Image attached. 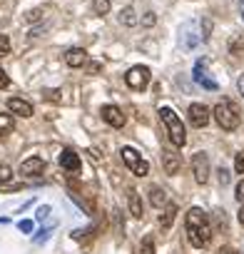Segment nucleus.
<instances>
[{"instance_id": "f257e3e1", "label": "nucleus", "mask_w": 244, "mask_h": 254, "mask_svg": "<svg viewBox=\"0 0 244 254\" xmlns=\"http://www.w3.org/2000/svg\"><path fill=\"white\" fill-rule=\"evenodd\" d=\"M184 227H187V237H189V244L202 249L209 244L212 239V227H209V219L204 214V209L199 207H192L184 217Z\"/></svg>"}, {"instance_id": "f03ea898", "label": "nucleus", "mask_w": 244, "mask_h": 254, "mask_svg": "<svg viewBox=\"0 0 244 254\" xmlns=\"http://www.w3.org/2000/svg\"><path fill=\"white\" fill-rule=\"evenodd\" d=\"M160 117L167 127V137L175 147H184L187 145V130H184V125L182 120L177 117V112L172 107H160Z\"/></svg>"}, {"instance_id": "7ed1b4c3", "label": "nucleus", "mask_w": 244, "mask_h": 254, "mask_svg": "<svg viewBox=\"0 0 244 254\" xmlns=\"http://www.w3.org/2000/svg\"><path fill=\"white\" fill-rule=\"evenodd\" d=\"M212 115H214L217 125L222 127V130H227V132L237 130L239 122H242V115H239V110H237V105H234L232 100H222V102H217L214 110H212Z\"/></svg>"}, {"instance_id": "20e7f679", "label": "nucleus", "mask_w": 244, "mask_h": 254, "mask_svg": "<svg viewBox=\"0 0 244 254\" xmlns=\"http://www.w3.org/2000/svg\"><path fill=\"white\" fill-rule=\"evenodd\" d=\"M120 155H122V162L127 165V170H130L132 175H137V177H147V175H150V162L142 160V155H140L135 147H130V145L122 147Z\"/></svg>"}, {"instance_id": "39448f33", "label": "nucleus", "mask_w": 244, "mask_h": 254, "mask_svg": "<svg viewBox=\"0 0 244 254\" xmlns=\"http://www.w3.org/2000/svg\"><path fill=\"white\" fill-rule=\"evenodd\" d=\"M192 175L199 185H207L209 182V175H212V165H209V157L207 152H194L192 155Z\"/></svg>"}, {"instance_id": "423d86ee", "label": "nucleus", "mask_w": 244, "mask_h": 254, "mask_svg": "<svg viewBox=\"0 0 244 254\" xmlns=\"http://www.w3.org/2000/svg\"><path fill=\"white\" fill-rule=\"evenodd\" d=\"M125 82L132 87V90H145L150 85V67L147 65H135L127 70L125 75Z\"/></svg>"}, {"instance_id": "0eeeda50", "label": "nucleus", "mask_w": 244, "mask_h": 254, "mask_svg": "<svg viewBox=\"0 0 244 254\" xmlns=\"http://www.w3.org/2000/svg\"><path fill=\"white\" fill-rule=\"evenodd\" d=\"M187 117H189V125L192 127H207L209 120H212L207 105H202V102H192L189 110H187Z\"/></svg>"}, {"instance_id": "6e6552de", "label": "nucleus", "mask_w": 244, "mask_h": 254, "mask_svg": "<svg viewBox=\"0 0 244 254\" xmlns=\"http://www.w3.org/2000/svg\"><path fill=\"white\" fill-rule=\"evenodd\" d=\"M100 115H102V120H105L110 127H115V130L125 127V122H127V117L122 115V110H120L117 105H105V107L100 110Z\"/></svg>"}, {"instance_id": "1a4fd4ad", "label": "nucleus", "mask_w": 244, "mask_h": 254, "mask_svg": "<svg viewBox=\"0 0 244 254\" xmlns=\"http://www.w3.org/2000/svg\"><path fill=\"white\" fill-rule=\"evenodd\" d=\"M192 77H194L197 85H202V87L209 90V92H214V90L219 87V85L209 77V72H207V63H204V60H197V63H194V72H192Z\"/></svg>"}, {"instance_id": "9d476101", "label": "nucleus", "mask_w": 244, "mask_h": 254, "mask_svg": "<svg viewBox=\"0 0 244 254\" xmlns=\"http://www.w3.org/2000/svg\"><path fill=\"white\" fill-rule=\"evenodd\" d=\"M43 170H45L43 157H28L20 165V175H25V177H38V175H43Z\"/></svg>"}, {"instance_id": "9b49d317", "label": "nucleus", "mask_w": 244, "mask_h": 254, "mask_svg": "<svg viewBox=\"0 0 244 254\" xmlns=\"http://www.w3.org/2000/svg\"><path fill=\"white\" fill-rule=\"evenodd\" d=\"M162 167H165L167 175H177L180 167H182V157L175 150H162Z\"/></svg>"}, {"instance_id": "f8f14e48", "label": "nucleus", "mask_w": 244, "mask_h": 254, "mask_svg": "<svg viewBox=\"0 0 244 254\" xmlns=\"http://www.w3.org/2000/svg\"><path fill=\"white\" fill-rule=\"evenodd\" d=\"M199 43H202V35L194 33V23H187V25L182 28V48H184V50H194Z\"/></svg>"}, {"instance_id": "ddd939ff", "label": "nucleus", "mask_w": 244, "mask_h": 254, "mask_svg": "<svg viewBox=\"0 0 244 254\" xmlns=\"http://www.w3.org/2000/svg\"><path fill=\"white\" fill-rule=\"evenodd\" d=\"M8 110L13 115H20V117H33V105L23 97H10L8 100Z\"/></svg>"}, {"instance_id": "4468645a", "label": "nucleus", "mask_w": 244, "mask_h": 254, "mask_svg": "<svg viewBox=\"0 0 244 254\" xmlns=\"http://www.w3.org/2000/svg\"><path fill=\"white\" fill-rule=\"evenodd\" d=\"M60 167L67 170V172H77L80 170V155L75 150H62L60 155Z\"/></svg>"}, {"instance_id": "2eb2a0df", "label": "nucleus", "mask_w": 244, "mask_h": 254, "mask_svg": "<svg viewBox=\"0 0 244 254\" xmlns=\"http://www.w3.org/2000/svg\"><path fill=\"white\" fill-rule=\"evenodd\" d=\"M65 63H67V67H82L87 63V53L82 48H70L65 53Z\"/></svg>"}, {"instance_id": "dca6fc26", "label": "nucleus", "mask_w": 244, "mask_h": 254, "mask_svg": "<svg viewBox=\"0 0 244 254\" xmlns=\"http://www.w3.org/2000/svg\"><path fill=\"white\" fill-rule=\"evenodd\" d=\"M120 23H122V25H127V28H135V25L140 23V18H137V13H135L132 5H127V8H122V10H120Z\"/></svg>"}, {"instance_id": "f3484780", "label": "nucleus", "mask_w": 244, "mask_h": 254, "mask_svg": "<svg viewBox=\"0 0 244 254\" xmlns=\"http://www.w3.org/2000/svg\"><path fill=\"white\" fill-rule=\"evenodd\" d=\"M130 214H132V217H137V219H142V217H145L142 199H140V194H137L135 190H130Z\"/></svg>"}, {"instance_id": "a211bd4d", "label": "nucleus", "mask_w": 244, "mask_h": 254, "mask_svg": "<svg viewBox=\"0 0 244 254\" xmlns=\"http://www.w3.org/2000/svg\"><path fill=\"white\" fill-rule=\"evenodd\" d=\"M175 217H177V204H167L165 212L160 214V227H162V229H170L172 222H175Z\"/></svg>"}, {"instance_id": "6ab92c4d", "label": "nucleus", "mask_w": 244, "mask_h": 254, "mask_svg": "<svg viewBox=\"0 0 244 254\" xmlns=\"http://www.w3.org/2000/svg\"><path fill=\"white\" fill-rule=\"evenodd\" d=\"M150 204L157 207V209H160L162 204H167V192H165L162 187H152V190H150Z\"/></svg>"}, {"instance_id": "aec40b11", "label": "nucleus", "mask_w": 244, "mask_h": 254, "mask_svg": "<svg viewBox=\"0 0 244 254\" xmlns=\"http://www.w3.org/2000/svg\"><path fill=\"white\" fill-rule=\"evenodd\" d=\"M15 127V120L13 115H5V112H0V135H8L10 130Z\"/></svg>"}, {"instance_id": "412c9836", "label": "nucleus", "mask_w": 244, "mask_h": 254, "mask_svg": "<svg viewBox=\"0 0 244 254\" xmlns=\"http://www.w3.org/2000/svg\"><path fill=\"white\" fill-rule=\"evenodd\" d=\"M110 0H92V13L95 15H107L110 13Z\"/></svg>"}, {"instance_id": "4be33fe9", "label": "nucleus", "mask_w": 244, "mask_h": 254, "mask_svg": "<svg viewBox=\"0 0 244 254\" xmlns=\"http://www.w3.org/2000/svg\"><path fill=\"white\" fill-rule=\"evenodd\" d=\"M140 254H155V239L152 237H145L140 242Z\"/></svg>"}, {"instance_id": "5701e85b", "label": "nucleus", "mask_w": 244, "mask_h": 254, "mask_svg": "<svg viewBox=\"0 0 244 254\" xmlns=\"http://www.w3.org/2000/svg\"><path fill=\"white\" fill-rule=\"evenodd\" d=\"M10 53V38L8 35H0V58H5Z\"/></svg>"}, {"instance_id": "b1692460", "label": "nucleus", "mask_w": 244, "mask_h": 254, "mask_svg": "<svg viewBox=\"0 0 244 254\" xmlns=\"http://www.w3.org/2000/svg\"><path fill=\"white\" fill-rule=\"evenodd\" d=\"M217 180H219V185H222V187H227V185H229V180H232V177H229V170L219 167V170H217Z\"/></svg>"}, {"instance_id": "393cba45", "label": "nucleus", "mask_w": 244, "mask_h": 254, "mask_svg": "<svg viewBox=\"0 0 244 254\" xmlns=\"http://www.w3.org/2000/svg\"><path fill=\"white\" fill-rule=\"evenodd\" d=\"M53 227H55V222H53L50 227H45L43 232H38V234H35V244H43V242H45V239L50 237V232H53Z\"/></svg>"}, {"instance_id": "a878e982", "label": "nucleus", "mask_w": 244, "mask_h": 254, "mask_svg": "<svg viewBox=\"0 0 244 254\" xmlns=\"http://www.w3.org/2000/svg\"><path fill=\"white\" fill-rule=\"evenodd\" d=\"M234 172H237V175H244V152H239V155L234 157Z\"/></svg>"}, {"instance_id": "bb28decb", "label": "nucleus", "mask_w": 244, "mask_h": 254, "mask_svg": "<svg viewBox=\"0 0 244 254\" xmlns=\"http://www.w3.org/2000/svg\"><path fill=\"white\" fill-rule=\"evenodd\" d=\"M13 177V170L8 167V165H3V162H0V182H8Z\"/></svg>"}, {"instance_id": "cd10ccee", "label": "nucleus", "mask_w": 244, "mask_h": 254, "mask_svg": "<svg viewBox=\"0 0 244 254\" xmlns=\"http://www.w3.org/2000/svg\"><path fill=\"white\" fill-rule=\"evenodd\" d=\"M50 212H53V209H50V204H43V207H38V214H35V217H38L40 222H45V219L50 217Z\"/></svg>"}, {"instance_id": "c85d7f7f", "label": "nucleus", "mask_w": 244, "mask_h": 254, "mask_svg": "<svg viewBox=\"0 0 244 254\" xmlns=\"http://www.w3.org/2000/svg\"><path fill=\"white\" fill-rule=\"evenodd\" d=\"M33 227H35V224H33V219H20V222H18V229H20V232H25V234H30V232H33Z\"/></svg>"}, {"instance_id": "c756f323", "label": "nucleus", "mask_w": 244, "mask_h": 254, "mask_svg": "<svg viewBox=\"0 0 244 254\" xmlns=\"http://www.w3.org/2000/svg\"><path fill=\"white\" fill-rule=\"evenodd\" d=\"M155 23H157V15H155L152 10H150V13H145V18H142V25H145V28H152Z\"/></svg>"}, {"instance_id": "7c9ffc66", "label": "nucleus", "mask_w": 244, "mask_h": 254, "mask_svg": "<svg viewBox=\"0 0 244 254\" xmlns=\"http://www.w3.org/2000/svg\"><path fill=\"white\" fill-rule=\"evenodd\" d=\"M212 33V20H202V40H207Z\"/></svg>"}, {"instance_id": "2f4dec72", "label": "nucleus", "mask_w": 244, "mask_h": 254, "mask_svg": "<svg viewBox=\"0 0 244 254\" xmlns=\"http://www.w3.org/2000/svg\"><path fill=\"white\" fill-rule=\"evenodd\" d=\"M8 85H10V77H8V72L3 67H0V90H5Z\"/></svg>"}, {"instance_id": "473e14b6", "label": "nucleus", "mask_w": 244, "mask_h": 254, "mask_svg": "<svg viewBox=\"0 0 244 254\" xmlns=\"http://www.w3.org/2000/svg\"><path fill=\"white\" fill-rule=\"evenodd\" d=\"M234 197H237V202H239V204L244 202V180L237 185V194H234Z\"/></svg>"}, {"instance_id": "72a5a7b5", "label": "nucleus", "mask_w": 244, "mask_h": 254, "mask_svg": "<svg viewBox=\"0 0 244 254\" xmlns=\"http://www.w3.org/2000/svg\"><path fill=\"white\" fill-rule=\"evenodd\" d=\"M40 18H43V10H40V8L28 13V20H30V23H35V20H40Z\"/></svg>"}, {"instance_id": "f704fd0d", "label": "nucleus", "mask_w": 244, "mask_h": 254, "mask_svg": "<svg viewBox=\"0 0 244 254\" xmlns=\"http://www.w3.org/2000/svg\"><path fill=\"white\" fill-rule=\"evenodd\" d=\"M237 87H239V92H242V97H244V72L237 77Z\"/></svg>"}, {"instance_id": "c9c22d12", "label": "nucleus", "mask_w": 244, "mask_h": 254, "mask_svg": "<svg viewBox=\"0 0 244 254\" xmlns=\"http://www.w3.org/2000/svg\"><path fill=\"white\" fill-rule=\"evenodd\" d=\"M219 254H239V252H237L234 247H222V249H219Z\"/></svg>"}, {"instance_id": "e433bc0d", "label": "nucleus", "mask_w": 244, "mask_h": 254, "mask_svg": "<svg viewBox=\"0 0 244 254\" xmlns=\"http://www.w3.org/2000/svg\"><path fill=\"white\" fill-rule=\"evenodd\" d=\"M237 8H239V15H242V20H244V0H237Z\"/></svg>"}, {"instance_id": "4c0bfd02", "label": "nucleus", "mask_w": 244, "mask_h": 254, "mask_svg": "<svg viewBox=\"0 0 244 254\" xmlns=\"http://www.w3.org/2000/svg\"><path fill=\"white\" fill-rule=\"evenodd\" d=\"M239 224L244 227V202H242V207H239Z\"/></svg>"}, {"instance_id": "58836bf2", "label": "nucleus", "mask_w": 244, "mask_h": 254, "mask_svg": "<svg viewBox=\"0 0 244 254\" xmlns=\"http://www.w3.org/2000/svg\"><path fill=\"white\" fill-rule=\"evenodd\" d=\"M90 72H92V75L100 72V63H92V65H90Z\"/></svg>"}]
</instances>
